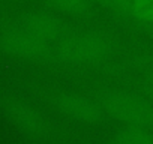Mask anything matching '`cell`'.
Listing matches in <instances>:
<instances>
[{
    "label": "cell",
    "instance_id": "277c9868",
    "mask_svg": "<svg viewBox=\"0 0 153 144\" xmlns=\"http://www.w3.org/2000/svg\"><path fill=\"white\" fill-rule=\"evenodd\" d=\"M18 29L50 45H56L68 33L66 24L59 17L48 12H32L24 15L18 23Z\"/></svg>",
    "mask_w": 153,
    "mask_h": 144
},
{
    "label": "cell",
    "instance_id": "6da1fadb",
    "mask_svg": "<svg viewBox=\"0 0 153 144\" xmlns=\"http://www.w3.org/2000/svg\"><path fill=\"white\" fill-rule=\"evenodd\" d=\"M90 96L108 117L126 126L153 129V104L146 98L111 87L95 89Z\"/></svg>",
    "mask_w": 153,
    "mask_h": 144
},
{
    "label": "cell",
    "instance_id": "7a4b0ae2",
    "mask_svg": "<svg viewBox=\"0 0 153 144\" xmlns=\"http://www.w3.org/2000/svg\"><path fill=\"white\" fill-rule=\"evenodd\" d=\"M54 59L69 65H89L111 56L116 48L114 41L101 32L66 33L54 47Z\"/></svg>",
    "mask_w": 153,
    "mask_h": 144
},
{
    "label": "cell",
    "instance_id": "8992f818",
    "mask_svg": "<svg viewBox=\"0 0 153 144\" xmlns=\"http://www.w3.org/2000/svg\"><path fill=\"white\" fill-rule=\"evenodd\" d=\"M8 113L9 117L14 120V123L24 132L35 137L44 135L47 132L48 126L45 119L30 105L23 102H11L8 105Z\"/></svg>",
    "mask_w": 153,
    "mask_h": 144
},
{
    "label": "cell",
    "instance_id": "8fae6325",
    "mask_svg": "<svg viewBox=\"0 0 153 144\" xmlns=\"http://www.w3.org/2000/svg\"><path fill=\"white\" fill-rule=\"evenodd\" d=\"M147 93H149V95H152V96H153V84H150V86H149V87H147Z\"/></svg>",
    "mask_w": 153,
    "mask_h": 144
},
{
    "label": "cell",
    "instance_id": "3957f363",
    "mask_svg": "<svg viewBox=\"0 0 153 144\" xmlns=\"http://www.w3.org/2000/svg\"><path fill=\"white\" fill-rule=\"evenodd\" d=\"M53 104L63 116L83 125H99L107 116L92 96H84L75 92L56 93L53 96Z\"/></svg>",
    "mask_w": 153,
    "mask_h": 144
},
{
    "label": "cell",
    "instance_id": "52a82bcc",
    "mask_svg": "<svg viewBox=\"0 0 153 144\" xmlns=\"http://www.w3.org/2000/svg\"><path fill=\"white\" fill-rule=\"evenodd\" d=\"M107 144H153V134L146 128L126 126L117 131Z\"/></svg>",
    "mask_w": 153,
    "mask_h": 144
},
{
    "label": "cell",
    "instance_id": "ba28073f",
    "mask_svg": "<svg viewBox=\"0 0 153 144\" xmlns=\"http://www.w3.org/2000/svg\"><path fill=\"white\" fill-rule=\"evenodd\" d=\"M47 3L56 11L71 17H84L90 9L89 0H47Z\"/></svg>",
    "mask_w": 153,
    "mask_h": 144
},
{
    "label": "cell",
    "instance_id": "5b68a950",
    "mask_svg": "<svg viewBox=\"0 0 153 144\" xmlns=\"http://www.w3.org/2000/svg\"><path fill=\"white\" fill-rule=\"evenodd\" d=\"M3 48L21 59H29V60H50L54 59V48L42 42L29 33L20 30L18 27L15 30L8 32L3 39H2Z\"/></svg>",
    "mask_w": 153,
    "mask_h": 144
},
{
    "label": "cell",
    "instance_id": "30bf717a",
    "mask_svg": "<svg viewBox=\"0 0 153 144\" xmlns=\"http://www.w3.org/2000/svg\"><path fill=\"white\" fill-rule=\"evenodd\" d=\"M107 5H110L113 9L119 11L120 14H126L129 15L131 12V5H132V0H104Z\"/></svg>",
    "mask_w": 153,
    "mask_h": 144
},
{
    "label": "cell",
    "instance_id": "9c48e42d",
    "mask_svg": "<svg viewBox=\"0 0 153 144\" xmlns=\"http://www.w3.org/2000/svg\"><path fill=\"white\" fill-rule=\"evenodd\" d=\"M129 15L141 23L153 24V0H132Z\"/></svg>",
    "mask_w": 153,
    "mask_h": 144
}]
</instances>
